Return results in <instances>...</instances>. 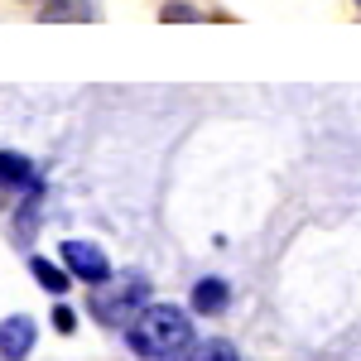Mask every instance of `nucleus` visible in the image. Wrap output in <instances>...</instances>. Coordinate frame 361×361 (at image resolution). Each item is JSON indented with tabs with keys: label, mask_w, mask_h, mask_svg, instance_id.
Instances as JSON below:
<instances>
[{
	"label": "nucleus",
	"mask_w": 361,
	"mask_h": 361,
	"mask_svg": "<svg viewBox=\"0 0 361 361\" xmlns=\"http://www.w3.org/2000/svg\"><path fill=\"white\" fill-rule=\"evenodd\" d=\"M126 342L140 361H178L193 352V323L173 304H145L126 328Z\"/></svg>",
	"instance_id": "1"
},
{
	"label": "nucleus",
	"mask_w": 361,
	"mask_h": 361,
	"mask_svg": "<svg viewBox=\"0 0 361 361\" xmlns=\"http://www.w3.org/2000/svg\"><path fill=\"white\" fill-rule=\"evenodd\" d=\"M92 289L97 294H87V308L106 328H130L135 313L145 308V299H149V279L145 275H121V279L111 275L106 284H92Z\"/></svg>",
	"instance_id": "2"
},
{
	"label": "nucleus",
	"mask_w": 361,
	"mask_h": 361,
	"mask_svg": "<svg viewBox=\"0 0 361 361\" xmlns=\"http://www.w3.org/2000/svg\"><path fill=\"white\" fill-rule=\"evenodd\" d=\"M58 255H63V270L73 279H82V284H106L111 279V260L102 255V246H92V241H63Z\"/></svg>",
	"instance_id": "3"
},
{
	"label": "nucleus",
	"mask_w": 361,
	"mask_h": 361,
	"mask_svg": "<svg viewBox=\"0 0 361 361\" xmlns=\"http://www.w3.org/2000/svg\"><path fill=\"white\" fill-rule=\"evenodd\" d=\"M34 337H39V328H34L29 313L5 318V323H0V357L5 361H25L29 352H34Z\"/></svg>",
	"instance_id": "4"
},
{
	"label": "nucleus",
	"mask_w": 361,
	"mask_h": 361,
	"mask_svg": "<svg viewBox=\"0 0 361 361\" xmlns=\"http://www.w3.org/2000/svg\"><path fill=\"white\" fill-rule=\"evenodd\" d=\"M188 304H193V313H202V318H217V313H226V304H231V289H226V279L207 275V279L193 284Z\"/></svg>",
	"instance_id": "5"
},
{
	"label": "nucleus",
	"mask_w": 361,
	"mask_h": 361,
	"mask_svg": "<svg viewBox=\"0 0 361 361\" xmlns=\"http://www.w3.org/2000/svg\"><path fill=\"white\" fill-rule=\"evenodd\" d=\"M0 188H39L34 183V164L15 149H0Z\"/></svg>",
	"instance_id": "6"
},
{
	"label": "nucleus",
	"mask_w": 361,
	"mask_h": 361,
	"mask_svg": "<svg viewBox=\"0 0 361 361\" xmlns=\"http://www.w3.org/2000/svg\"><path fill=\"white\" fill-rule=\"evenodd\" d=\"M44 25H68V20H92V5L87 0H44Z\"/></svg>",
	"instance_id": "7"
},
{
	"label": "nucleus",
	"mask_w": 361,
	"mask_h": 361,
	"mask_svg": "<svg viewBox=\"0 0 361 361\" xmlns=\"http://www.w3.org/2000/svg\"><path fill=\"white\" fill-rule=\"evenodd\" d=\"M29 270H34V279H39L49 294H68V275L58 270L54 260H44V255H29Z\"/></svg>",
	"instance_id": "8"
},
{
	"label": "nucleus",
	"mask_w": 361,
	"mask_h": 361,
	"mask_svg": "<svg viewBox=\"0 0 361 361\" xmlns=\"http://www.w3.org/2000/svg\"><path fill=\"white\" fill-rule=\"evenodd\" d=\"M188 361H241V357H236V347L226 337H207V342H197L188 352Z\"/></svg>",
	"instance_id": "9"
},
{
	"label": "nucleus",
	"mask_w": 361,
	"mask_h": 361,
	"mask_svg": "<svg viewBox=\"0 0 361 361\" xmlns=\"http://www.w3.org/2000/svg\"><path fill=\"white\" fill-rule=\"evenodd\" d=\"M54 328H58V333H73V328H78V313H73L68 304H58L54 308Z\"/></svg>",
	"instance_id": "10"
},
{
	"label": "nucleus",
	"mask_w": 361,
	"mask_h": 361,
	"mask_svg": "<svg viewBox=\"0 0 361 361\" xmlns=\"http://www.w3.org/2000/svg\"><path fill=\"white\" fill-rule=\"evenodd\" d=\"M164 20H197L193 5H164Z\"/></svg>",
	"instance_id": "11"
},
{
	"label": "nucleus",
	"mask_w": 361,
	"mask_h": 361,
	"mask_svg": "<svg viewBox=\"0 0 361 361\" xmlns=\"http://www.w3.org/2000/svg\"><path fill=\"white\" fill-rule=\"evenodd\" d=\"M357 5H361V0H357Z\"/></svg>",
	"instance_id": "12"
}]
</instances>
